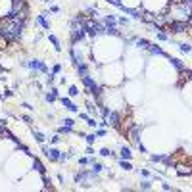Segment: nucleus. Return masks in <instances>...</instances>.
I'll return each instance as SVG.
<instances>
[{"label":"nucleus","mask_w":192,"mask_h":192,"mask_svg":"<svg viewBox=\"0 0 192 192\" xmlns=\"http://www.w3.org/2000/svg\"><path fill=\"white\" fill-rule=\"evenodd\" d=\"M81 79H83V85H85V87L90 90V94L94 96V98H100V96H102V88H100V85H98V83H96L92 77H88V75H85V77H81Z\"/></svg>","instance_id":"nucleus-1"},{"label":"nucleus","mask_w":192,"mask_h":192,"mask_svg":"<svg viewBox=\"0 0 192 192\" xmlns=\"http://www.w3.org/2000/svg\"><path fill=\"white\" fill-rule=\"evenodd\" d=\"M85 29H87V31L90 33L92 37H96V35H104V33H106V25H100V23L92 21V19H88V21H87Z\"/></svg>","instance_id":"nucleus-2"},{"label":"nucleus","mask_w":192,"mask_h":192,"mask_svg":"<svg viewBox=\"0 0 192 192\" xmlns=\"http://www.w3.org/2000/svg\"><path fill=\"white\" fill-rule=\"evenodd\" d=\"M23 65L29 69H35V71H41V73H48V67L42 64L41 60H29V62H23Z\"/></svg>","instance_id":"nucleus-3"},{"label":"nucleus","mask_w":192,"mask_h":192,"mask_svg":"<svg viewBox=\"0 0 192 192\" xmlns=\"http://www.w3.org/2000/svg\"><path fill=\"white\" fill-rule=\"evenodd\" d=\"M85 35H87V29L85 27H73V31H71V41H73V44L79 42V41H83Z\"/></svg>","instance_id":"nucleus-4"},{"label":"nucleus","mask_w":192,"mask_h":192,"mask_svg":"<svg viewBox=\"0 0 192 192\" xmlns=\"http://www.w3.org/2000/svg\"><path fill=\"white\" fill-rule=\"evenodd\" d=\"M169 29L173 33H186L188 31V23H184V21H171Z\"/></svg>","instance_id":"nucleus-5"},{"label":"nucleus","mask_w":192,"mask_h":192,"mask_svg":"<svg viewBox=\"0 0 192 192\" xmlns=\"http://www.w3.org/2000/svg\"><path fill=\"white\" fill-rule=\"evenodd\" d=\"M42 152H44V156L48 158V160H52V161H58V158H60V152L56 150V148H48V146H44V144H42Z\"/></svg>","instance_id":"nucleus-6"},{"label":"nucleus","mask_w":192,"mask_h":192,"mask_svg":"<svg viewBox=\"0 0 192 192\" xmlns=\"http://www.w3.org/2000/svg\"><path fill=\"white\" fill-rule=\"evenodd\" d=\"M37 23L41 25L42 29H46V31L50 29V23L46 21V14H41V15H37Z\"/></svg>","instance_id":"nucleus-7"},{"label":"nucleus","mask_w":192,"mask_h":192,"mask_svg":"<svg viewBox=\"0 0 192 192\" xmlns=\"http://www.w3.org/2000/svg\"><path fill=\"white\" fill-rule=\"evenodd\" d=\"M48 41L52 42V46H54L56 52H62V44H60V41H58V37H56V35H48Z\"/></svg>","instance_id":"nucleus-8"},{"label":"nucleus","mask_w":192,"mask_h":192,"mask_svg":"<svg viewBox=\"0 0 192 192\" xmlns=\"http://www.w3.org/2000/svg\"><path fill=\"white\" fill-rule=\"evenodd\" d=\"M108 121H110V125L117 127V125H119V114H117V111H110V115H108Z\"/></svg>","instance_id":"nucleus-9"},{"label":"nucleus","mask_w":192,"mask_h":192,"mask_svg":"<svg viewBox=\"0 0 192 192\" xmlns=\"http://www.w3.org/2000/svg\"><path fill=\"white\" fill-rule=\"evenodd\" d=\"M62 104L65 106V110H69V111H77V106H75L73 102L69 100V98H62Z\"/></svg>","instance_id":"nucleus-10"},{"label":"nucleus","mask_w":192,"mask_h":192,"mask_svg":"<svg viewBox=\"0 0 192 192\" xmlns=\"http://www.w3.org/2000/svg\"><path fill=\"white\" fill-rule=\"evenodd\" d=\"M90 175H92V173H88V171H81V173L75 175V183H83V181H87Z\"/></svg>","instance_id":"nucleus-11"},{"label":"nucleus","mask_w":192,"mask_h":192,"mask_svg":"<svg viewBox=\"0 0 192 192\" xmlns=\"http://www.w3.org/2000/svg\"><path fill=\"white\" fill-rule=\"evenodd\" d=\"M33 167H35V169H37V171H39V173H41V175H42V177H44V175H46V169H44V165H42V163H41V161H39V160H37V158H35V161H33Z\"/></svg>","instance_id":"nucleus-12"},{"label":"nucleus","mask_w":192,"mask_h":192,"mask_svg":"<svg viewBox=\"0 0 192 192\" xmlns=\"http://www.w3.org/2000/svg\"><path fill=\"white\" fill-rule=\"evenodd\" d=\"M115 23H117V18H115V15H106V29L115 27Z\"/></svg>","instance_id":"nucleus-13"},{"label":"nucleus","mask_w":192,"mask_h":192,"mask_svg":"<svg viewBox=\"0 0 192 192\" xmlns=\"http://www.w3.org/2000/svg\"><path fill=\"white\" fill-rule=\"evenodd\" d=\"M58 100V88H52L48 94H46V102H56Z\"/></svg>","instance_id":"nucleus-14"},{"label":"nucleus","mask_w":192,"mask_h":192,"mask_svg":"<svg viewBox=\"0 0 192 192\" xmlns=\"http://www.w3.org/2000/svg\"><path fill=\"white\" fill-rule=\"evenodd\" d=\"M131 158H133L131 150H129L127 146H123V148H121V160H131Z\"/></svg>","instance_id":"nucleus-15"},{"label":"nucleus","mask_w":192,"mask_h":192,"mask_svg":"<svg viewBox=\"0 0 192 192\" xmlns=\"http://www.w3.org/2000/svg\"><path fill=\"white\" fill-rule=\"evenodd\" d=\"M137 46H138V48H144V50H148V48H150V42H148L146 39H137Z\"/></svg>","instance_id":"nucleus-16"},{"label":"nucleus","mask_w":192,"mask_h":192,"mask_svg":"<svg viewBox=\"0 0 192 192\" xmlns=\"http://www.w3.org/2000/svg\"><path fill=\"white\" fill-rule=\"evenodd\" d=\"M167 58H169V62H171V64H173L175 67L179 69V71H183V69H184V65L181 64V60H177V58H171V56H167Z\"/></svg>","instance_id":"nucleus-17"},{"label":"nucleus","mask_w":192,"mask_h":192,"mask_svg":"<svg viewBox=\"0 0 192 192\" xmlns=\"http://www.w3.org/2000/svg\"><path fill=\"white\" fill-rule=\"evenodd\" d=\"M77 71H79V75H81V77H85V75H88V67H87L85 64H83V62H81V64L77 65Z\"/></svg>","instance_id":"nucleus-18"},{"label":"nucleus","mask_w":192,"mask_h":192,"mask_svg":"<svg viewBox=\"0 0 192 192\" xmlns=\"http://www.w3.org/2000/svg\"><path fill=\"white\" fill-rule=\"evenodd\" d=\"M102 169H104V165H102V163H96V161H94V163H92V171H90V173H92V175H98Z\"/></svg>","instance_id":"nucleus-19"},{"label":"nucleus","mask_w":192,"mask_h":192,"mask_svg":"<svg viewBox=\"0 0 192 192\" xmlns=\"http://www.w3.org/2000/svg\"><path fill=\"white\" fill-rule=\"evenodd\" d=\"M33 137L37 138L39 144H44V135H42V133H39V131H35V129H33Z\"/></svg>","instance_id":"nucleus-20"},{"label":"nucleus","mask_w":192,"mask_h":192,"mask_svg":"<svg viewBox=\"0 0 192 192\" xmlns=\"http://www.w3.org/2000/svg\"><path fill=\"white\" fill-rule=\"evenodd\" d=\"M179 48H181V52H184V54H190V52H192V46L188 44V42H183V44H179Z\"/></svg>","instance_id":"nucleus-21"},{"label":"nucleus","mask_w":192,"mask_h":192,"mask_svg":"<svg viewBox=\"0 0 192 192\" xmlns=\"http://www.w3.org/2000/svg\"><path fill=\"white\" fill-rule=\"evenodd\" d=\"M148 50H150V52H152V54H160V56H167V54H165V52H163V50H161V48H160V46H150V48H148Z\"/></svg>","instance_id":"nucleus-22"},{"label":"nucleus","mask_w":192,"mask_h":192,"mask_svg":"<svg viewBox=\"0 0 192 192\" xmlns=\"http://www.w3.org/2000/svg\"><path fill=\"white\" fill-rule=\"evenodd\" d=\"M119 165H121V167H123L125 171H131V169H133V165L129 163L127 160H119Z\"/></svg>","instance_id":"nucleus-23"},{"label":"nucleus","mask_w":192,"mask_h":192,"mask_svg":"<svg viewBox=\"0 0 192 192\" xmlns=\"http://www.w3.org/2000/svg\"><path fill=\"white\" fill-rule=\"evenodd\" d=\"M58 133H73V127H67V125H62L58 129Z\"/></svg>","instance_id":"nucleus-24"},{"label":"nucleus","mask_w":192,"mask_h":192,"mask_svg":"<svg viewBox=\"0 0 192 192\" xmlns=\"http://www.w3.org/2000/svg\"><path fill=\"white\" fill-rule=\"evenodd\" d=\"M81 94V92H79V88L75 87V85H71V87H69V96H79Z\"/></svg>","instance_id":"nucleus-25"},{"label":"nucleus","mask_w":192,"mask_h":192,"mask_svg":"<svg viewBox=\"0 0 192 192\" xmlns=\"http://www.w3.org/2000/svg\"><path fill=\"white\" fill-rule=\"evenodd\" d=\"M100 108H102V110H100V111H102V115L108 119V115H110V108H106V106H100Z\"/></svg>","instance_id":"nucleus-26"},{"label":"nucleus","mask_w":192,"mask_h":192,"mask_svg":"<svg viewBox=\"0 0 192 192\" xmlns=\"http://www.w3.org/2000/svg\"><path fill=\"white\" fill-rule=\"evenodd\" d=\"M90 161H94V160H92V158H81L79 163H81V165H87V163H90Z\"/></svg>","instance_id":"nucleus-27"},{"label":"nucleus","mask_w":192,"mask_h":192,"mask_svg":"<svg viewBox=\"0 0 192 192\" xmlns=\"http://www.w3.org/2000/svg\"><path fill=\"white\" fill-rule=\"evenodd\" d=\"M100 156H104V158H108V156H114V154H111V152L108 150V148H102V150H100Z\"/></svg>","instance_id":"nucleus-28"},{"label":"nucleus","mask_w":192,"mask_h":192,"mask_svg":"<svg viewBox=\"0 0 192 192\" xmlns=\"http://www.w3.org/2000/svg\"><path fill=\"white\" fill-rule=\"evenodd\" d=\"M158 33V31H156ZM158 41H169V37L165 35V33H158Z\"/></svg>","instance_id":"nucleus-29"},{"label":"nucleus","mask_w":192,"mask_h":192,"mask_svg":"<svg viewBox=\"0 0 192 192\" xmlns=\"http://www.w3.org/2000/svg\"><path fill=\"white\" fill-rule=\"evenodd\" d=\"M71 156L69 154H60V158H58V161H65V160H69Z\"/></svg>","instance_id":"nucleus-30"},{"label":"nucleus","mask_w":192,"mask_h":192,"mask_svg":"<svg viewBox=\"0 0 192 192\" xmlns=\"http://www.w3.org/2000/svg\"><path fill=\"white\" fill-rule=\"evenodd\" d=\"M54 77H56V73H50L48 77H46V83H48V85H52V83H54Z\"/></svg>","instance_id":"nucleus-31"},{"label":"nucleus","mask_w":192,"mask_h":192,"mask_svg":"<svg viewBox=\"0 0 192 192\" xmlns=\"http://www.w3.org/2000/svg\"><path fill=\"white\" fill-rule=\"evenodd\" d=\"M87 108H88V111H90V114H94V111H96V108H94V104H92V102H87Z\"/></svg>","instance_id":"nucleus-32"},{"label":"nucleus","mask_w":192,"mask_h":192,"mask_svg":"<svg viewBox=\"0 0 192 192\" xmlns=\"http://www.w3.org/2000/svg\"><path fill=\"white\" fill-rule=\"evenodd\" d=\"M85 138H87V142H88V144H92V142L96 140V135H88V137H85Z\"/></svg>","instance_id":"nucleus-33"},{"label":"nucleus","mask_w":192,"mask_h":192,"mask_svg":"<svg viewBox=\"0 0 192 192\" xmlns=\"http://www.w3.org/2000/svg\"><path fill=\"white\" fill-rule=\"evenodd\" d=\"M21 119H23V121H25V123H29V125H31V123H33V119H31V115H21Z\"/></svg>","instance_id":"nucleus-34"},{"label":"nucleus","mask_w":192,"mask_h":192,"mask_svg":"<svg viewBox=\"0 0 192 192\" xmlns=\"http://www.w3.org/2000/svg\"><path fill=\"white\" fill-rule=\"evenodd\" d=\"M60 71H62V65H60V64H56L54 67H52V73H60Z\"/></svg>","instance_id":"nucleus-35"},{"label":"nucleus","mask_w":192,"mask_h":192,"mask_svg":"<svg viewBox=\"0 0 192 192\" xmlns=\"http://www.w3.org/2000/svg\"><path fill=\"white\" fill-rule=\"evenodd\" d=\"M87 123H88V127H92V129H94L96 125H98V123H96V121H94V119H90V117L87 119Z\"/></svg>","instance_id":"nucleus-36"},{"label":"nucleus","mask_w":192,"mask_h":192,"mask_svg":"<svg viewBox=\"0 0 192 192\" xmlns=\"http://www.w3.org/2000/svg\"><path fill=\"white\" fill-rule=\"evenodd\" d=\"M73 119H64V125H67V127H73Z\"/></svg>","instance_id":"nucleus-37"},{"label":"nucleus","mask_w":192,"mask_h":192,"mask_svg":"<svg viewBox=\"0 0 192 192\" xmlns=\"http://www.w3.org/2000/svg\"><path fill=\"white\" fill-rule=\"evenodd\" d=\"M21 108H25V110H29V111L33 110V106H31V104H27V102H23V104H21Z\"/></svg>","instance_id":"nucleus-38"},{"label":"nucleus","mask_w":192,"mask_h":192,"mask_svg":"<svg viewBox=\"0 0 192 192\" xmlns=\"http://www.w3.org/2000/svg\"><path fill=\"white\" fill-rule=\"evenodd\" d=\"M142 188H144V190H150V183H148V181H144V183H142Z\"/></svg>","instance_id":"nucleus-39"},{"label":"nucleus","mask_w":192,"mask_h":192,"mask_svg":"<svg viewBox=\"0 0 192 192\" xmlns=\"http://www.w3.org/2000/svg\"><path fill=\"white\" fill-rule=\"evenodd\" d=\"M60 140H62V138H60V137H58V135H56V137H52V144H58V142H60Z\"/></svg>","instance_id":"nucleus-40"},{"label":"nucleus","mask_w":192,"mask_h":192,"mask_svg":"<svg viewBox=\"0 0 192 192\" xmlns=\"http://www.w3.org/2000/svg\"><path fill=\"white\" fill-rule=\"evenodd\" d=\"M50 12H54V14H58V12H60V6H50Z\"/></svg>","instance_id":"nucleus-41"},{"label":"nucleus","mask_w":192,"mask_h":192,"mask_svg":"<svg viewBox=\"0 0 192 192\" xmlns=\"http://www.w3.org/2000/svg\"><path fill=\"white\" fill-rule=\"evenodd\" d=\"M104 135H106V131H104V129H100V131H96V137H104Z\"/></svg>","instance_id":"nucleus-42"},{"label":"nucleus","mask_w":192,"mask_h":192,"mask_svg":"<svg viewBox=\"0 0 192 192\" xmlns=\"http://www.w3.org/2000/svg\"><path fill=\"white\" fill-rule=\"evenodd\" d=\"M140 175H142V177H150V173H148L146 169H140Z\"/></svg>","instance_id":"nucleus-43"},{"label":"nucleus","mask_w":192,"mask_h":192,"mask_svg":"<svg viewBox=\"0 0 192 192\" xmlns=\"http://www.w3.org/2000/svg\"><path fill=\"white\" fill-rule=\"evenodd\" d=\"M0 98H4V96H2V94H0Z\"/></svg>","instance_id":"nucleus-44"}]
</instances>
